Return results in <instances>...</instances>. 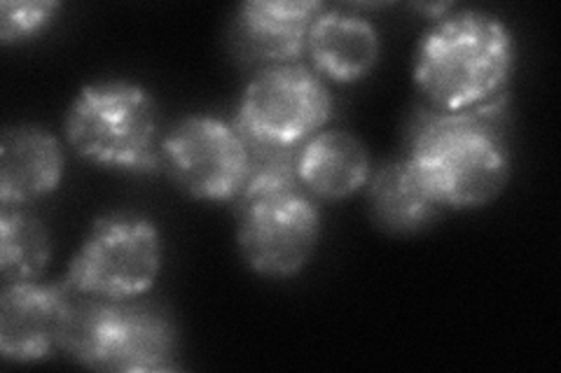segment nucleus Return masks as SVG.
Listing matches in <instances>:
<instances>
[{"mask_svg":"<svg viewBox=\"0 0 561 373\" xmlns=\"http://www.w3.org/2000/svg\"><path fill=\"white\" fill-rule=\"evenodd\" d=\"M64 150L49 131L33 124L8 127L0 138V201L26 206L55 191L64 177Z\"/></svg>","mask_w":561,"mask_h":373,"instance_id":"obj_11","label":"nucleus"},{"mask_svg":"<svg viewBox=\"0 0 561 373\" xmlns=\"http://www.w3.org/2000/svg\"><path fill=\"white\" fill-rule=\"evenodd\" d=\"M321 12L323 5L316 0H249L234 16V47L243 61L265 68L297 63Z\"/></svg>","mask_w":561,"mask_h":373,"instance_id":"obj_10","label":"nucleus"},{"mask_svg":"<svg viewBox=\"0 0 561 373\" xmlns=\"http://www.w3.org/2000/svg\"><path fill=\"white\" fill-rule=\"evenodd\" d=\"M332 115L325 82L302 63L262 68L243 89L234 127L249 143L302 148Z\"/></svg>","mask_w":561,"mask_h":373,"instance_id":"obj_7","label":"nucleus"},{"mask_svg":"<svg viewBox=\"0 0 561 373\" xmlns=\"http://www.w3.org/2000/svg\"><path fill=\"white\" fill-rule=\"evenodd\" d=\"M49 234L31 212L3 206L0 212V273L5 285L41 278L49 261Z\"/></svg>","mask_w":561,"mask_h":373,"instance_id":"obj_15","label":"nucleus"},{"mask_svg":"<svg viewBox=\"0 0 561 373\" xmlns=\"http://www.w3.org/2000/svg\"><path fill=\"white\" fill-rule=\"evenodd\" d=\"M379 33L360 14L346 10H323L316 16L307 51L316 73L335 82H356L377 66Z\"/></svg>","mask_w":561,"mask_h":373,"instance_id":"obj_12","label":"nucleus"},{"mask_svg":"<svg viewBox=\"0 0 561 373\" xmlns=\"http://www.w3.org/2000/svg\"><path fill=\"white\" fill-rule=\"evenodd\" d=\"M64 352L101 371H167L173 369L175 329L154 308L78 292Z\"/></svg>","mask_w":561,"mask_h":373,"instance_id":"obj_4","label":"nucleus"},{"mask_svg":"<svg viewBox=\"0 0 561 373\" xmlns=\"http://www.w3.org/2000/svg\"><path fill=\"white\" fill-rule=\"evenodd\" d=\"M66 138L96 166L129 173L162 168L160 108L146 86L129 80L82 86L66 115Z\"/></svg>","mask_w":561,"mask_h":373,"instance_id":"obj_3","label":"nucleus"},{"mask_svg":"<svg viewBox=\"0 0 561 373\" xmlns=\"http://www.w3.org/2000/svg\"><path fill=\"white\" fill-rule=\"evenodd\" d=\"M162 236L134 212L99 218L68 264L66 285L80 294L129 301L146 294L162 269Z\"/></svg>","mask_w":561,"mask_h":373,"instance_id":"obj_5","label":"nucleus"},{"mask_svg":"<svg viewBox=\"0 0 561 373\" xmlns=\"http://www.w3.org/2000/svg\"><path fill=\"white\" fill-rule=\"evenodd\" d=\"M59 8V3L49 0H28V3L5 0L0 3V40L14 45L35 38L55 22Z\"/></svg>","mask_w":561,"mask_h":373,"instance_id":"obj_16","label":"nucleus"},{"mask_svg":"<svg viewBox=\"0 0 561 373\" xmlns=\"http://www.w3.org/2000/svg\"><path fill=\"white\" fill-rule=\"evenodd\" d=\"M370 175V154L360 138L342 129L319 131L297 152V177L316 199H348L367 185Z\"/></svg>","mask_w":561,"mask_h":373,"instance_id":"obj_13","label":"nucleus"},{"mask_svg":"<svg viewBox=\"0 0 561 373\" xmlns=\"http://www.w3.org/2000/svg\"><path fill=\"white\" fill-rule=\"evenodd\" d=\"M162 168L190 197L234 201L249 180L251 152L234 124L190 115L162 140Z\"/></svg>","mask_w":561,"mask_h":373,"instance_id":"obj_8","label":"nucleus"},{"mask_svg":"<svg viewBox=\"0 0 561 373\" xmlns=\"http://www.w3.org/2000/svg\"><path fill=\"white\" fill-rule=\"evenodd\" d=\"M494 105L468 113H431L410 138L408 164L443 208H480L494 201L511 175V154L491 121Z\"/></svg>","mask_w":561,"mask_h":373,"instance_id":"obj_1","label":"nucleus"},{"mask_svg":"<svg viewBox=\"0 0 561 373\" xmlns=\"http://www.w3.org/2000/svg\"><path fill=\"white\" fill-rule=\"evenodd\" d=\"M237 243L243 261L265 278L300 273L316 253L321 215L302 185L241 191Z\"/></svg>","mask_w":561,"mask_h":373,"instance_id":"obj_6","label":"nucleus"},{"mask_svg":"<svg viewBox=\"0 0 561 373\" xmlns=\"http://www.w3.org/2000/svg\"><path fill=\"white\" fill-rule=\"evenodd\" d=\"M437 20L419 43L414 82L437 113L478 110L501 94L513 73V33L480 10Z\"/></svg>","mask_w":561,"mask_h":373,"instance_id":"obj_2","label":"nucleus"},{"mask_svg":"<svg viewBox=\"0 0 561 373\" xmlns=\"http://www.w3.org/2000/svg\"><path fill=\"white\" fill-rule=\"evenodd\" d=\"M78 292L41 282H12L0 294V352L10 362H41L64 350Z\"/></svg>","mask_w":561,"mask_h":373,"instance_id":"obj_9","label":"nucleus"},{"mask_svg":"<svg viewBox=\"0 0 561 373\" xmlns=\"http://www.w3.org/2000/svg\"><path fill=\"white\" fill-rule=\"evenodd\" d=\"M367 203L373 220L389 234H414L445 210L419 180L408 159L383 164L367 180Z\"/></svg>","mask_w":561,"mask_h":373,"instance_id":"obj_14","label":"nucleus"}]
</instances>
